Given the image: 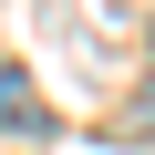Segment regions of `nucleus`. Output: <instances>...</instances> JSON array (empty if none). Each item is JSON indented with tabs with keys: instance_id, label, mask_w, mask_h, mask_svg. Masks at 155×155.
I'll use <instances>...</instances> for the list:
<instances>
[{
	"instance_id": "obj_1",
	"label": "nucleus",
	"mask_w": 155,
	"mask_h": 155,
	"mask_svg": "<svg viewBox=\"0 0 155 155\" xmlns=\"http://www.w3.org/2000/svg\"><path fill=\"white\" fill-rule=\"evenodd\" d=\"M0 124H11V134H41V124H52V114L31 104V72H21V62H0Z\"/></svg>"
}]
</instances>
